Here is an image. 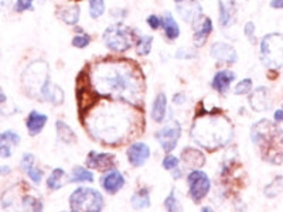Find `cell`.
I'll return each mask as SVG.
<instances>
[{"label":"cell","mask_w":283,"mask_h":212,"mask_svg":"<svg viewBox=\"0 0 283 212\" xmlns=\"http://www.w3.org/2000/svg\"><path fill=\"white\" fill-rule=\"evenodd\" d=\"M139 71L130 62L108 61L98 64L92 73L95 91L101 95L121 98L128 102H135L140 98L142 82Z\"/></svg>","instance_id":"1"},{"label":"cell","mask_w":283,"mask_h":212,"mask_svg":"<svg viewBox=\"0 0 283 212\" xmlns=\"http://www.w3.org/2000/svg\"><path fill=\"white\" fill-rule=\"evenodd\" d=\"M232 134L234 130L231 122L224 116H217L214 113L208 116L197 113L191 127L193 140L208 152L221 149L231 140Z\"/></svg>","instance_id":"2"},{"label":"cell","mask_w":283,"mask_h":212,"mask_svg":"<svg viewBox=\"0 0 283 212\" xmlns=\"http://www.w3.org/2000/svg\"><path fill=\"white\" fill-rule=\"evenodd\" d=\"M253 145L261 152L265 161L282 164L283 161V130L269 121H261L251 130Z\"/></svg>","instance_id":"3"},{"label":"cell","mask_w":283,"mask_h":212,"mask_svg":"<svg viewBox=\"0 0 283 212\" xmlns=\"http://www.w3.org/2000/svg\"><path fill=\"white\" fill-rule=\"evenodd\" d=\"M129 127V116H125L116 109H111L97 116V119L89 126V132L95 139L102 140L109 145H117L122 143Z\"/></svg>","instance_id":"4"},{"label":"cell","mask_w":283,"mask_h":212,"mask_svg":"<svg viewBox=\"0 0 283 212\" xmlns=\"http://www.w3.org/2000/svg\"><path fill=\"white\" fill-rule=\"evenodd\" d=\"M21 81H23L26 91L29 92L31 97L41 98L44 89L51 82L49 64L45 61H33L30 65L26 68Z\"/></svg>","instance_id":"5"},{"label":"cell","mask_w":283,"mask_h":212,"mask_svg":"<svg viewBox=\"0 0 283 212\" xmlns=\"http://www.w3.org/2000/svg\"><path fill=\"white\" fill-rule=\"evenodd\" d=\"M104 205V197L95 188H77L69 197L71 212H102Z\"/></svg>","instance_id":"6"},{"label":"cell","mask_w":283,"mask_h":212,"mask_svg":"<svg viewBox=\"0 0 283 212\" xmlns=\"http://www.w3.org/2000/svg\"><path fill=\"white\" fill-rule=\"evenodd\" d=\"M261 58L265 65L271 68L283 67V36L271 33L261 42Z\"/></svg>","instance_id":"7"},{"label":"cell","mask_w":283,"mask_h":212,"mask_svg":"<svg viewBox=\"0 0 283 212\" xmlns=\"http://www.w3.org/2000/svg\"><path fill=\"white\" fill-rule=\"evenodd\" d=\"M104 41L106 47H109L113 51L123 53V51L129 50L133 44L132 31L126 29L125 26H111L105 30Z\"/></svg>","instance_id":"8"},{"label":"cell","mask_w":283,"mask_h":212,"mask_svg":"<svg viewBox=\"0 0 283 212\" xmlns=\"http://www.w3.org/2000/svg\"><path fill=\"white\" fill-rule=\"evenodd\" d=\"M187 184H188V193L194 202H201L207 197L211 188L209 177L201 171V170H193L187 176Z\"/></svg>","instance_id":"9"},{"label":"cell","mask_w":283,"mask_h":212,"mask_svg":"<svg viewBox=\"0 0 283 212\" xmlns=\"http://www.w3.org/2000/svg\"><path fill=\"white\" fill-rule=\"evenodd\" d=\"M156 140L161 146L163 152L170 153L176 149V146L179 143L180 136H181V127L180 123L176 121H170L164 127H161L160 130L156 132Z\"/></svg>","instance_id":"10"},{"label":"cell","mask_w":283,"mask_h":212,"mask_svg":"<svg viewBox=\"0 0 283 212\" xmlns=\"http://www.w3.org/2000/svg\"><path fill=\"white\" fill-rule=\"evenodd\" d=\"M77 102H78V110L80 115L84 113L92 108L95 103L98 102V92L95 91V88L89 85V82L81 84L80 79H77Z\"/></svg>","instance_id":"11"},{"label":"cell","mask_w":283,"mask_h":212,"mask_svg":"<svg viewBox=\"0 0 283 212\" xmlns=\"http://www.w3.org/2000/svg\"><path fill=\"white\" fill-rule=\"evenodd\" d=\"M86 166L98 171H109L115 167V156L111 153L89 152L86 156Z\"/></svg>","instance_id":"12"},{"label":"cell","mask_w":283,"mask_h":212,"mask_svg":"<svg viewBox=\"0 0 283 212\" xmlns=\"http://www.w3.org/2000/svg\"><path fill=\"white\" fill-rule=\"evenodd\" d=\"M101 185L108 194L115 195L125 187V177L117 170H109L101 177Z\"/></svg>","instance_id":"13"},{"label":"cell","mask_w":283,"mask_h":212,"mask_svg":"<svg viewBox=\"0 0 283 212\" xmlns=\"http://www.w3.org/2000/svg\"><path fill=\"white\" fill-rule=\"evenodd\" d=\"M128 160L133 167H142L150 157V147L143 142H136L128 149Z\"/></svg>","instance_id":"14"},{"label":"cell","mask_w":283,"mask_h":212,"mask_svg":"<svg viewBox=\"0 0 283 212\" xmlns=\"http://www.w3.org/2000/svg\"><path fill=\"white\" fill-rule=\"evenodd\" d=\"M211 55L220 62H225V64H234L238 60L237 51L232 45H229L227 42H214L211 47Z\"/></svg>","instance_id":"15"},{"label":"cell","mask_w":283,"mask_h":212,"mask_svg":"<svg viewBox=\"0 0 283 212\" xmlns=\"http://www.w3.org/2000/svg\"><path fill=\"white\" fill-rule=\"evenodd\" d=\"M213 31V21L209 17H201L198 18L197 21L194 23V45L196 47H203L207 38Z\"/></svg>","instance_id":"16"},{"label":"cell","mask_w":283,"mask_h":212,"mask_svg":"<svg viewBox=\"0 0 283 212\" xmlns=\"http://www.w3.org/2000/svg\"><path fill=\"white\" fill-rule=\"evenodd\" d=\"M20 145V136L13 130L0 133V157L7 158L13 154V150Z\"/></svg>","instance_id":"17"},{"label":"cell","mask_w":283,"mask_h":212,"mask_svg":"<svg viewBox=\"0 0 283 212\" xmlns=\"http://www.w3.org/2000/svg\"><path fill=\"white\" fill-rule=\"evenodd\" d=\"M177 12L187 23H196L201 17V6L196 0H187L184 3L177 5Z\"/></svg>","instance_id":"18"},{"label":"cell","mask_w":283,"mask_h":212,"mask_svg":"<svg viewBox=\"0 0 283 212\" xmlns=\"http://www.w3.org/2000/svg\"><path fill=\"white\" fill-rule=\"evenodd\" d=\"M181 160L185 164V167L191 170H200L205 164V156L203 152L193 147H185L181 152Z\"/></svg>","instance_id":"19"},{"label":"cell","mask_w":283,"mask_h":212,"mask_svg":"<svg viewBox=\"0 0 283 212\" xmlns=\"http://www.w3.org/2000/svg\"><path fill=\"white\" fill-rule=\"evenodd\" d=\"M249 103L252 106L253 110L256 112H262L271 108V97H269V91L264 88V86H259L255 89L252 95L249 97Z\"/></svg>","instance_id":"20"},{"label":"cell","mask_w":283,"mask_h":212,"mask_svg":"<svg viewBox=\"0 0 283 212\" xmlns=\"http://www.w3.org/2000/svg\"><path fill=\"white\" fill-rule=\"evenodd\" d=\"M21 170L25 171L27 177L30 178L34 184H40L43 180V173L41 170L36 167L34 164V156L31 153H26L21 158Z\"/></svg>","instance_id":"21"},{"label":"cell","mask_w":283,"mask_h":212,"mask_svg":"<svg viewBox=\"0 0 283 212\" xmlns=\"http://www.w3.org/2000/svg\"><path fill=\"white\" fill-rule=\"evenodd\" d=\"M235 79V74L232 71H228V69H222V71H218L216 74V77L213 78V82H211V86L216 89L218 93H227V91L229 89V85Z\"/></svg>","instance_id":"22"},{"label":"cell","mask_w":283,"mask_h":212,"mask_svg":"<svg viewBox=\"0 0 283 212\" xmlns=\"http://www.w3.org/2000/svg\"><path fill=\"white\" fill-rule=\"evenodd\" d=\"M47 116L44 115V113H40L37 110H33L30 112V115L27 117V121H26V126H27V132L30 136H37L38 133H41V130L45 126V123H47Z\"/></svg>","instance_id":"23"},{"label":"cell","mask_w":283,"mask_h":212,"mask_svg":"<svg viewBox=\"0 0 283 212\" xmlns=\"http://www.w3.org/2000/svg\"><path fill=\"white\" fill-rule=\"evenodd\" d=\"M235 0H220V25L228 27L234 21Z\"/></svg>","instance_id":"24"},{"label":"cell","mask_w":283,"mask_h":212,"mask_svg":"<svg viewBox=\"0 0 283 212\" xmlns=\"http://www.w3.org/2000/svg\"><path fill=\"white\" fill-rule=\"evenodd\" d=\"M167 110V98L164 93H159L154 98L153 106H152V119L157 123H161L166 117Z\"/></svg>","instance_id":"25"},{"label":"cell","mask_w":283,"mask_h":212,"mask_svg":"<svg viewBox=\"0 0 283 212\" xmlns=\"http://www.w3.org/2000/svg\"><path fill=\"white\" fill-rule=\"evenodd\" d=\"M58 16L67 25H77L78 20H80V6L78 5H69V6L58 7Z\"/></svg>","instance_id":"26"},{"label":"cell","mask_w":283,"mask_h":212,"mask_svg":"<svg viewBox=\"0 0 283 212\" xmlns=\"http://www.w3.org/2000/svg\"><path fill=\"white\" fill-rule=\"evenodd\" d=\"M41 99L43 101H47V102L53 103L56 106H60L62 102H64V91H62L60 86L51 84L50 82L47 85V88L44 89L43 95H41Z\"/></svg>","instance_id":"27"},{"label":"cell","mask_w":283,"mask_h":212,"mask_svg":"<svg viewBox=\"0 0 283 212\" xmlns=\"http://www.w3.org/2000/svg\"><path fill=\"white\" fill-rule=\"evenodd\" d=\"M67 182H69V178L65 174V171L62 169H54L47 180V188L51 191H57L64 187Z\"/></svg>","instance_id":"28"},{"label":"cell","mask_w":283,"mask_h":212,"mask_svg":"<svg viewBox=\"0 0 283 212\" xmlns=\"http://www.w3.org/2000/svg\"><path fill=\"white\" fill-rule=\"evenodd\" d=\"M150 188H140V190H137L133 197L130 198V204L132 206L137 209V211H140V209H146L150 206Z\"/></svg>","instance_id":"29"},{"label":"cell","mask_w":283,"mask_h":212,"mask_svg":"<svg viewBox=\"0 0 283 212\" xmlns=\"http://www.w3.org/2000/svg\"><path fill=\"white\" fill-rule=\"evenodd\" d=\"M161 25H163V30L169 40H176L180 36V27L177 21L173 18L170 13H166L164 17L161 18Z\"/></svg>","instance_id":"30"},{"label":"cell","mask_w":283,"mask_h":212,"mask_svg":"<svg viewBox=\"0 0 283 212\" xmlns=\"http://www.w3.org/2000/svg\"><path fill=\"white\" fill-rule=\"evenodd\" d=\"M57 134H58V139L62 143H67V145H73L77 142V134L74 133V130L68 126L65 122L57 121Z\"/></svg>","instance_id":"31"},{"label":"cell","mask_w":283,"mask_h":212,"mask_svg":"<svg viewBox=\"0 0 283 212\" xmlns=\"http://www.w3.org/2000/svg\"><path fill=\"white\" fill-rule=\"evenodd\" d=\"M69 181L71 182H92L93 181V174L86 170L85 167H81L77 166L73 169V174L69 177Z\"/></svg>","instance_id":"32"},{"label":"cell","mask_w":283,"mask_h":212,"mask_svg":"<svg viewBox=\"0 0 283 212\" xmlns=\"http://www.w3.org/2000/svg\"><path fill=\"white\" fill-rule=\"evenodd\" d=\"M152 44H153V37H150V36L139 37V40H137V45H136L137 54L148 55L149 53H150V50H152Z\"/></svg>","instance_id":"33"},{"label":"cell","mask_w":283,"mask_h":212,"mask_svg":"<svg viewBox=\"0 0 283 212\" xmlns=\"http://www.w3.org/2000/svg\"><path fill=\"white\" fill-rule=\"evenodd\" d=\"M164 208H166V212H181V205L176 197L174 190L170 191V194L167 195V198L164 200Z\"/></svg>","instance_id":"34"},{"label":"cell","mask_w":283,"mask_h":212,"mask_svg":"<svg viewBox=\"0 0 283 212\" xmlns=\"http://www.w3.org/2000/svg\"><path fill=\"white\" fill-rule=\"evenodd\" d=\"M280 191H283V177H277V178H275V181L271 182L268 187L265 188V194L268 195L269 198L276 197Z\"/></svg>","instance_id":"35"},{"label":"cell","mask_w":283,"mask_h":212,"mask_svg":"<svg viewBox=\"0 0 283 212\" xmlns=\"http://www.w3.org/2000/svg\"><path fill=\"white\" fill-rule=\"evenodd\" d=\"M105 12L104 0H89V14L92 18H99Z\"/></svg>","instance_id":"36"},{"label":"cell","mask_w":283,"mask_h":212,"mask_svg":"<svg viewBox=\"0 0 283 212\" xmlns=\"http://www.w3.org/2000/svg\"><path fill=\"white\" fill-rule=\"evenodd\" d=\"M251 88H252V79H242L241 82L235 85L234 93L235 95H245V93L251 91Z\"/></svg>","instance_id":"37"},{"label":"cell","mask_w":283,"mask_h":212,"mask_svg":"<svg viewBox=\"0 0 283 212\" xmlns=\"http://www.w3.org/2000/svg\"><path fill=\"white\" fill-rule=\"evenodd\" d=\"M91 42V37L88 36V34H82V36H75L73 38V41L71 44L77 47V49H85L86 45Z\"/></svg>","instance_id":"38"},{"label":"cell","mask_w":283,"mask_h":212,"mask_svg":"<svg viewBox=\"0 0 283 212\" xmlns=\"http://www.w3.org/2000/svg\"><path fill=\"white\" fill-rule=\"evenodd\" d=\"M163 169L166 170H176L179 169V158L172 154H167L166 157L163 158Z\"/></svg>","instance_id":"39"},{"label":"cell","mask_w":283,"mask_h":212,"mask_svg":"<svg viewBox=\"0 0 283 212\" xmlns=\"http://www.w3.org/2000/svg\"><path fill=\"white\" fill-rule=\"evenodd\" d=\"M196 57H197L196 51H193L190 49H180L176 53V58L177 60H191V58H196Z\"/></svg>","instance_id":"40"},{"label":"cell","mask_w":283,"mask_h":212,"mask_svg":"<svg viewBox=\"0 0 283 212\" xmlns=\"http://www.w3.org/2000/svg\"><path fill=\"white\" fill-rule=\"evenodd\" d=\"M33 2H34V0H17V2H16V5H14V10H16L17 13L26 12V10L31 9Z\"/></svg>","instance_id":"41"},{"label":"cell","mask_w":283,"mask_h":212,"mask_svg":"<svg viewBox=\"0 0 283 212\" xmlns=\"http://www.w3.org/2000/svg\"><path fill=\"white\" fill-rule=\"evenodd\" d=\"M148 25L150 26V27H152L153 30H156V29H159V27H160L161 20L157 17V16H154V14H153V16H149Z\"/></svg>","instance_id":"42"},{"label":"cell","mask_w":283,"mask_h":212,"mask_svg":"<svg viewBox=\"0 0 283 212\" xmlns=\"http://www.w3.org/2000/svg\"><path fill=\"white\" fill-rule=\"evenodd\" d=\"M253 31H255V26H253V23H251V21H249V23H246V27H245L246 36L249 37V38H252Z\"/></svg>","instance_id":"43"},{"label":"cell","mask_w":283,"mask_h":212,"mask_svg":"<svg viewBox=\"0 0 283 212\" xmlns=\"http://www.w3.org/2000/svg\"><path fill=\"white\" fill-rule=\"evenodd\" d=\"M184 95L183 93H177V95H174V98H173V102H174V105H181V103L184 102Z\"/></svg>","instance_id":"44"},{"label":"cell","mask_w":283,"mask_h":212,"mask_svg":"<svg viewBox=\"0 0 283 212\" xmlns=\"http://www.w3.org/2000/svg\"><path fill=\"white\" fill-rule=\"evenodd\" d=\"M271 6L273 9H279V7H283V0H272Z\"/></svg>","instance_id":"45"},{"label":"cell","mask_w":283,"mask_h":212,"mask_svg":"<svg viewBox=\"0 0 283 212\" xmlns=\"http://www.w3.org/2000/svg\"><path fill=\"white\" fill-rule=\"evenodd\" d=\"M10 173V167L9 166H0V174L2 176H6Z\"/></svg>","instance_id":"46"},{"label":"cell","mask_w":283,"mask_h":212,"mask_svg":"<svg viewBox=\"0 0 283 212\" xmlns=\"http://www.w3.org/2000/svg\"><path fill=\"white\" fill-rule=\"evenodd\" d=\"M275 121L282 122L283 121V109H279L275 112Z\"/></svg>","instance_id":"47"},{"label":"cell","mask_w":283,"mask_h":212,"mask_svg":"<svg viewBox=\"0 0 283 212\" xmlns=\"http://www.w3.org/2000/svg\"><path fill=\"white\" fill-rule=\"evenodd\" d=\"M5 101H6V95H5V93H3V92L0 91V103H2V102H5Z\"/></svg>","instance_id":"48"},{"label":"cell","mask_w":283,"mask_h":212,"mask_svg":"<svg viewBox=\"0 0 283 212\" xmlns=\"http://www.w3.org/2000/svg\"><path fill=\"white\" fill-rule=\"evenodd\" d=\"M201 212H214V211H213L211 208H208V206H205V208H203V209H201Z\"/></svg>","instance_id":"49"},{"label":"cell","mask_w":283,"mask_h":212,"mask_svg":"<svg viewBox=\"0 0 283 212\" xmlns=\"http://www.w3.org/2000/svg\"><path fill=\"white\" fill-rule=\"evenodd\" d=\"M174 2H177V3H181V2H184V0H174Z\"/></svg>","instance_id":"50"},{"label":"cell","mask_w":283,"mask_h":212,"mask_svg":"<svg viewBox=\"0 0 283 212\" xmlns=\"http://www.w3.org/2000/svg\"><path fill=\"white\" fill-rule=\"evenodd\" d=\"M62 212H65V211H62Z\"/></svg>","instance_id":"51"},{"label":"cell","mask_w":283,"mask_h":212,"mask_svg":"<svg viewBox=\"0 0 283 212\" xmlns=\"http://www.w3.org/2000/svg\"><path fill=\"white\" fill-rule=\"evenodd\" d=\"M282 109H283V108H282Z\"/></svg>","instance_id":"52"}]
</instances>
